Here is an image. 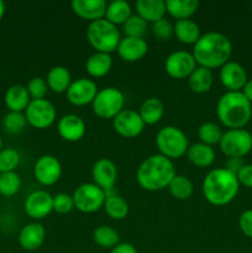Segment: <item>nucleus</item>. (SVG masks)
Wrapping results in <instances>:
<instances>
[{
	"label": "nucleus",
	"instance_id": "obj_21",
	"mask_svg": "<svg viewBox=\"0 0 252 253\" xmlns=\"http://www.w3.org/2000/svg\"><path fill=\"white\" fill-rule=\"evenodd\" d=\"M19 244L26 251H36L43 245L46 240V229L40 222L27 224L20 230Z\"/></svg>",
	"mask_w": 252,
	"mask_h": 253
},
{
	"label": "nucleus",
	"instance_id": "obj_42",
	"mask_svg": "<svg viewBox=\"0 0 252 253\" xmlns=\"http://www.w3.org/2000/svg\"><path fill=\"white\" fill-rule=\"evenodd\" d=\"M74 209L73 197L67 193H58L53 197V210L58 214H68Z\"/></svg>",
	"mask_w": 252,
	"mask_h": 253
},
{
	"label": "nucleus",
	"instance_id": "obj_24",
	"mask_svg": "<svg viewBox=\"0 0 252 253\" xmlns=\"http://www.w3.org/2000/svg\"><path fill=\"white\" fill-rule=\"evenodd\" d=\"M47 85L49 90L56 94L67 93L72 84V77L68 69L64 66H54L47 74Z\"/></svg>",
	"mask_w": 252,
	"mask_h": 253
},
{
	"label": "nucleus",
	"instance_id": "obj_1",
	"mask_svg": "<svg viewBox=\"0 0 252 253\" xmlns=\"http://www.w3.org/2000/svg\"><path fill=\"white\" fill-rule=\"evenodd\" d=\"M192 54L200 67L210 71L221 68L231 58L232 43L229 37L221 32H205L193 46Z\"/></svg>",
	"mask_w": 252,
	"mask_h": 253
},
{
	"label": "nucleus",
	"instance_id": "obj_39",
	"mask_svg": "<svg viewBox=\"0 0 252 253\" xmlns=\"http://www.w3.org/2000/svg\"><path fill=\"white\" fill-rule=\"evenodd\" d=\"M20 165V153L15 148H2L0 152V174L15 172Z\"/></svg>",
	"mask_w": 252,
	"mask_h": 253
},
{
	"label": "nucleus",
	"instance_id": "obj_30",
	"mask_svg": "<svg viewBox=\"0 0 252 253\" xmlns=\"http://www.w3.org/2000/svg\"><path fill=\"white\" fill-rule=\"evenodd\" d=\"M113 67V58L109 53L95 52L86 59L85 68L89 76L94 78H101L110 72Z\"/></svg>",
	"mask_w": 252,
	"mask_h": 253
},
{
	"label": "nucleus",
	"instance_id": "obj_41",
	"mask_svg": "<svg viewBox=\"0 0 252 253\" xmlns=\"http://www.w3.org/2000/svg\"><path fill=\"white\" fill-rule=\"evenodd\" d=\"M152 32L157 39L162 40V41H167L174 35V24H172L169 20L163 17V19L153 22Z\"/></svg>",
	"mask_w": 252,
	"mask_h": 253
},
{
	"label": "nucleus",
	"instance_id": "obj_22",
	"mask_svg": "<svg viewBox=\"0 0 252 253\" xmlns=\"http://www.w3.org/2000/svg\"><path fill=\"white\" fill-rule=\"evenodd\" d=\"M135 7L138 16H141L146 22H151V24L163 19L166 12H167L166 1H163V0H137Z\"/></svg>",
	"mask_w": 252,
	"mask_h": 253
},
{
	"label": "nucleus",
	"instance_id": "obj_19",
	"mask_svg": "<svg viewBox=\"0 0 252 253\" xmlns=\"http://www.w3.org/2000/svg\"><path fill=\"white\" fill-rule=\"evenodd\" d=\"M148 44L141 37H121L116 48L119 57L125 62H137L147 54Z\"/></svg>",
	"mask_w": 252,
	"mask_h": 253
},
{
	"label": "nucleus",
	"instance_id": "obj_12",
	"mask_svg": "<svg viewBox=\"0 0 252 253\" xmlns=\"http://www.w3.org/2000/svg\"><path fill=\"white\" fill-rule=\"evenodd\" d=\"M35 179L44 187L56 184L62 175V165L57 157L52 155H43L35 162Z\"/></svg>",
	"mask_w": 252,
	"mask_h": 253
},
{
	"label": "nucleus",
	"instance_id": "obj_13",
	"mask_svg": "<svg viewBox=\"0 0 252 253\" xmlns=\"http://www.w3.org/2000/svg\"><path fill=\"white\" fill-rule=\"evenodd\" d=\"M197 67L194 57L188 51L172 52L165 62V69L167 74L175 79L188 78Z\"/></svg>",
	"mask_w": 252,
	"mask_h": 253
},
{
	"label": "nucleus",
	"instance_id": "obj_17",
	"mask_svg": "<svg viewBox=\"0 0 252 253\" xmlns=\"http://www.w3.org/2000/svg\"><path fill=\"white\" fill-rule=\"evenodd\" d=\"M220 82L227 91H241L247 82V73L241 64L229 61L220 68Z\"/></svg>",
	"mask_w": 252,
	"mask_h": 253
},
{
	"label": "nucleus",
	"instance_id": "obj_25",
	"mask_svg": "<svg viewBox=\"0 0 252 253\" xmlns=\"http://www.w3.org/2000/svg\"><path fill=\"white\" fill-rule=\"evenodd\" d=\"M187 157L194 166L200 168L209 167L214 163L216 153L211 146H208L205 143L198 142L194 145H190L187 151Z\"/></svg>",
	"mask_w": 252,
	"mask_h": 253
},
{
	"label": "nucleus",
	"instance_id": "obj_26",
	"mask_svg": "<svg viewBox=\"0 0 252 253\" xmlns=\"http://www.w3.org/2000/svg\"><path fill=\"white\" fill-rule=\"evenodd\" d=\"M214 84V76L210 69L198 66L188 77V85L195 94H204L211 89Z\"/></svg>",
	"mask_w": 252,
	"mask_h": 253
},
{
	"label": "nucleus",
	"instance_id": "obj_45",
	"mask_svg": "<svg viewBox=\"0 0 252 253\" xmlns=\"http://www.w3.org/2000/svg\"><path fill=\"white\" fill-rule=\"evenodd\" d=\"M245 163L242 162V158H229L226 162V166H225V169L230 170L234 174H237L239 170L244 167Z\"/></svg>",
	"mask_w": 252,
	"mask_h": 253
},
{
	"label": "nucleus",
	"instance_id": "obj_33",
	"mask_svg": "<svg viewBox=\"0 0 252 253\" xmlns=\"http://www.w3.org/2000/svg\"><path fill=\"white\" fill-rule=\"evenodd\" d=\"M93 240L98 246L103 247V249L113 250L114 247L120 244V236H119L118 231L106 225H101L94 230Z\"/></svg>",
	"mask_w": 252,
	"mask_h": 253
},
{
	"label": "nucleus",
	"instance_id": "obj_3",
	"mask_svg": "<svg viewBox=\"0 0 252 253\" xmlns=\"http://www.w3.org/2000/svg\"><path fill=\"white\" fill-rule=\"evenodd\" d=\"M240 184L236 174L225 168L212 169L205 175L202 183V190L208 203L215 207H222L236 198Z\"/></svg>",
	"mask_w": 252,
	"mask_h": 253
},
{
	"label": "nucleus",
	"instance_id": "obj_29",
	"mask_svg": "<svg viewBox=\"0 0 252 253\" xmlns=\"http://www.w3.org/2000/svg\"><path fill=\"white\" fill-rule=\"evenodd\" d=\"M174 35L180 43L193 44V46L197 43V41L202 36L198 24L190 19L175 21Z\"/></svg>",
	"mask_w": 252,
	"mask_h": 253
},
{
	"label": "nucleus",
	"instance_id": "obj_28",
	"mask_svg": "<svg viewBox=\"0 0 252 253\" xmlns=\"http://www.w3.org/2000/svg\"><path fill=\"white\" fill-rule=\"evenodd\" d=\"M199 7L198 0H167L166 10L177 21L190 19Z\"/></svg>",
	"mask_w": 252,
	"mask_h": 253
},
{
	"label": "nucleus",
	"instance_id": "obj_18",
	"mask_svg": "<svg viewBox=\"0 0 252 253\" xmlns=\"http://www.w3.org/2000/svg\"><path fill=\"white\" fill-rule=\"evenodd\" d=\"M57 131L64 141L77 142L85 135L86 125L81 116L76 114H67L58 120Z\"/></svg>",
	"mask_w": 252,
	"mask_h": 253
},
{
	"label": "nucleus",
	"instance_id": "obj_4",
	"mask_svg": "<svg viewBox=\"0 0 252 253\" xmlns=\"http://www.w3.org/2000/svg\"><path fill=\"white\" fill-rule=\"evenodd\" d=\"M220 123L229 130L244 128L252 116V104L241 91H226L220 96L216 105Z\"/></svg>",
	"mask_w": 252,
	"mask_h": 253
},
{
	"label": "nucleus",
	"instance_id": "obj_47",
	"mask_svg": "<svg viewBox=\"0 0 252 253\" xmlns=\"http://www.w3.org/2000/svg\"><path fill=\"white\" fill-rule=\"evenodd\" d=\"M241 93L244 94L245 98L252 104V79H247L246 84H245L244 89L241 90Z\"/></svg>",
	"mask_w": 252,
	"mask_h": 253
},
{
	"label": "nucleus",
	"instance_id": "obj_6",
	"mask_svg": "<svg viewBox=\"0 0 252 253\" xmlns=\"http://www.w3.org/2000/svg\"><path fill=\"white\" fill-rule=\"evenodd\" d=\"M155 141L160 155L172 161L187 155V151L189 148L187 135L175 126L169 125L161 128L156 135Z\"/></svg>",
	"mask_w": 252,
	"mask_h": 253
},
{
	"label": "nucleus",
	"instance_id": "obj_38",
	"mask_svg": "<svg viewBox=\"0 0 252 253\" xmlns=\"http://www.w3.org/2000/svg\"><path fill=\"white\" fill-rule=\"evenodd\" d=\"M123 26L124 34H125V36L128 37H141V39H143L148 31V22H146L137 14L131 15L130 19Z\"/></svg>",
	"mask_w": 252,
	"mask_h": 253
},
{
	"label": "nucleus",
	"instance_id": "obj_46",
	"mask_svg": "<svg viewBox=\"0 0 252 253\" xmlns=\"http://www.w3.org/2000/svg\"><path fill=\"white\" fill-rule=\"evenodd\" d=\"M110 253H138V251L130 242H120L118 246L110 250Z\"/></svg>",
	"mask_w": 252,
	"mask_h": 253
},
{
	"label": "nucleus",
	"instance_id": "obj_34",
	"mask_svg": "<svg viewBox=\"0 0 252 253\" xmlns=\"http://www.w3.org/2000/svg\"><path fill=\"white\" fill-rule=\"evenodd\" d=\"M170 195L177 200H187L194 192L192 180L185 175H175L168 185Z\"/></svg>",
	"mask_w": 252,
	"mask_h": 253
},
{
	"label": "nucleus",
	"instance_id": "obj_43",
	"mask_svg": "<svg viewBox=\"0 0 252 253\" xmlns=\"http://www.w3.org/2000/svg\"><path fill=\"white\" fill-rule=\"evenodd\" d=\"M240 230L245 236L252 239V209L245 210L239 219Z\"/></svg>",
	"mask_w": 252,
	"mask_h": 253
},
{
	"label": "nucleus",
	"instance_id": "obj_32",
	"mask_svg": "<svg viewBox=\"0 0 252 253\" xmlns=\"http://www.w3.org/2000/svg\"><path fill=\"white\" fill-rule=\"evenodd\" d=\"M104 210L110 219L120 221L127 217L130 207L128 203L120 195H106L105 203H104Z\"/></svg>",
	"mask_w": 252,
	"mask_h": 253
},
{
	"label": "nucleus",
	"instance_id": "obj_35",
	"mask_svg": "<svg viewBox=\"0 0 252 253\" xmlns=\"http://www.w3.org/2000/svg\"><path fill=\"white\" fill-rule=\"evenodd\" d=\"M222 130L217 124L211 123V121H207V123L202 124L198 128V137H199L200 142L205 143L208 146H214L220 142L222 137Z\"/></svg>",
	"mask_w": 252,
	"mask_h": 253
},
{
	"label": "nucleus",
	"instance_id": "obj_40",
	"mask_svg": "<svg viewBox=\"0 0 252 253\" xmlns=\"http://www.w3.org/2000/svg\"><path fill=\"white\" fill-rule=\"evenodd\" d=\"M29 95L31 100H40V99L46 98L47 93H48V85H47L46 79L42 77H34L30 79L26 86Z\"/></svg>",
	"mask_w": 252,
	"mask_h": 253
},
{
	"label": "nucleus",
	"instance_id": "obj_16",
	"mask_svg": "<svg viewBox=\"0 0 252 253\" xmlns=\"http://www.w3.org/2000/svg\"><path fill=\"white\" fill-rule=\"evenodd\" d=\"M91 177L94 184L100 187L104 192H108L114 188L118 178V168L115 163L109 158H99L91 168Z\"/></svg>",
	"mask_w": 252,
	"mask_h": 253
},
{
	"label": "nucleus",
	"instance_id": "obj_9",
	"mask_svg": "<svg viewBox=\"0 0 252 253\" xmlns=\"http://www.w3.org/2000/svg\"><path fill=\"white\" fill-rule=\"evenodd\" d=\"M220 150L229 158H242L251 152L252 135L244 128L227 130L219 142Z\"/></svg>",
	"mask_w": 252,
	"mask_h": 253
},
{
	"label": "nucleus",
	"instance_id": "obj_5",
	"mask_svg": "<svg viewBox=\"0 0 252 253\" xmlns=\"http://www.w3.org/2000/svg\"><path fill=\"white\" fill-rule=\"evenodd\" d=\"M86 40L95 52L110 54L118 48L121 36L118 26L108 20L101 19L89 24L86 29Z\"/></svg>",
	"mask_w": 252,
	"mask_h": 253
},
{
	"label": "nucleus",
	"instance_id": "obj_31",
	"mask_svg": "<svg viewBox=\"0 0 252 253\" xmlns=\"http://www.w3.org/2000/svg\"><path fill=\"white\" fill-rule=\"evenodd\" d=\"M131 15H132V9H131V5L127 1H125V0H114V1L109 2L108 6H106L104 19L118 26V25L125 24L130 19Z\"/></svg>",
	"mask_w": 252,
	"mask_h": 253
},
{
	"label": "nucleus",
	"instance_id": "obj_23",
	"mask_svg": "<svg viewBox=\"0 0 252 253\" xmlns=\"http://www.w3.org/2000/svg\"><path fill=\"white\" fill-rule=\"evenodd\" d=\"M5 105L7 106L10 111H15V113H25L26 108L29 106L31 98L29 95L26 86L16 85L10 86L5 93Z\"/></svg>",
	"mask_w": 252,
	"mask_h": 253
},
{
	"label": "nucleus",
	"instance_id": "obj_7",
	"mask_svg": "<svg viewBox=\"0 0 252 253\" xmlns=\"http://www.w3.org/2000/svg\"><path fill=\"white\" fill-rule=\"evenodd\" d=\"M124 105H125V96L123 91L113 86L99 90L91 103L94 114L98 118L111 119V120L124 110Z\"/></svg>",
	"mask_w": 252,
	"mask_h": 253
},
{
	"label": "nucleus",
	"instance_id": "obj_15",
	"mask_svg": "<svg viewBox=\"0 0 252 253\" xmlns=\"http://www.w3.org/2000/svg\"><path fill=\"white\" fill-rule=\"evenodd\" d=\"M99 89L93 79L78 78L67 90V99L74 106H85L94 101Z\"/></svg>",
	"mask_w": 252,
	"mask_h": 253
},
{
	"label": "nucleus",
	"instance_id": "obj_10",
	"mask_svg": "<svg viewBox=\"0 0 252 253\" xmlns=\"http://www.w3.org/2000/svg\"><path fill=\"white\" fill-rule=\"evenodd\" d=\"M24 114L26 116L27 124L31 125L32 127L40 128V130H43V128L53 125L57 119L56 108L47 99L31 100Z\"/></svg>",
	"mask_w": 252,
	"mask_h": 253
},
{
	"label": "nucleus",
	"instance_id": "obj_14",
	"mask_svg": "<svg viewBox=\"0 0 252 253\" xmlns=\"http://www.w3.org/2000/svg\"><path fill=\"white\" fill-rule=\"evenodd\" d=\"M24 210L32 220L44 219L53 211V197L46 190H35L27 195L24 203Z\"/></svg>",
	"mask_w": 252,
	"mask_h": 253
},
{
	"label": "nucleus",
	"instance_id": "obj_27",
	"mask_svg": "<svg viewBox=\"0 0 252 253\" xmlns=\"http://www.w3.org/2000/svg\"><path fill=\"white\" fill-rule=\"evenodd\" d=\"M138 114L145 125H155L158 121H161V119L165 115V105L161 99L151 96L141 104Z\"/></svg>",
	"mask_w": 252,
	"mask_h": 253
},
{
	"label": "nucleus",
	"instance_id": "obj_11",
	"mask_svg": "<svg viewBox=\"0 0 252 253\" xmlns=\"http://www.w3.org/2000/svg\"><path fill=\"white\" fill-rule=\"evenodd\" d=\"M145 123L140 114L131 109H124L113 119V127L118 135L125 138H135L145 130Z\"/></svg>",
	"mask_w": 252,
	"mask_h": 253
},
{
	"label": "nucleus",
	"instance_id": "obj_49",
	"mask_svg": "<svg viewBox=\"0 0 252 253\" xmlns=\"http://www.w3.org/2000/svg\"><path fill=\"white\" fill-rule=\"evenodd\" d=\"M1 150H2V138L1 136H0V152H1Z\"/></svg>",
	"mask_w": 252,
	"mask_h": 253
},
{
	"label": "nucleus",
	"instance_id": "obj_20",
	"mask_svg": "<svg viewBox=\"0 0 252 253\" xmlns=\"http://www.w3.org/2000/svg\"><path fill=\"white\" fill-rule=\"evenodd\" d=\"M105 0H73L71 2L72 11L78 17L93 22L105 17Z\"/></svg>",
	"mask_w": 252,
	"mask_h": 253
},
{
	"label": "nucleus",
	"instance_id": "obj_2",
	"mask_svg": "<svg viewBox=\"0 0 252 253\" xmlns=\"http://www.w3.org/2000/svg\"><path fill=\"white\" fill-rule=\"evenodd\" d=\"M177 175L172 160L160 155H151L141 162L136 172L138 185L147 192H158L168 188Z\"/></svg>",
	"mask_w": 252,
	"mask_h": 253
},
{
	"label": "nucleus",
	"instance_id": "obj_8",
	"mask_svg": "<svg viewBox=\"0 0 252 253\" xmlns=\"http://www.w3.org/2000/svg\"><path fill=\"white\" fill-rule=\"evenodd\" d=\"M74 208L84 214H91L104 207L106 193L94 183H83L73 192Z\"/></svg>",
	"mask_w": 252,
	"mask_h": 253
},
{
	"label": "nucleus",
	"instance_id": "obj_37",
	"mask_svg": "<svg viewBox=\"0 0 252 253\" xmlns=\"http://www.w3.org/2000/svg\"><path fill=\"white\" fill-rule=\"evenodd\" d=\"M21 188V178L16 172H9L0 174V194L2 197L11 198Z\"/></svg>",
	"mask_w": 252,
	"mask_h": 253
},
{
	"label": "nucleus",
	"instance_id": "obj_36",
	"mask_svg": "<svg viewBox=\"0 0 252 253\" xmlns=\"http://www.w3.org/2000/svg\"><path fill=\"white\" fill-rule=\"evenodd\" d=\"M27 120L24 113L9 111L2 119V127L9 135H19L25 130Z\"/></svg>",
	"mask_w": 252,
	"mask_h": 253
},
{
	"label": "nucleus",
	"instance_id": "obj_44",
	"mask_svg": "<svg viewBox=\"0 0 252 253\" xmlns=\"http://www.w3.org/2000/svg\"><path fill=\"white\" fill-rule=\"evenodd\" d=\"M239 184L252 189V165H244V167L236 174Z\"/></svg>",
	"mask_w": 252,
	"mask_h": 253
},
{
	"label": "nucleus",
	"instance_id": "obj_48",
	"mask_svg": "<svg viewBox=\"0 0 252 253\" xmlns=\"http://www.w3.org/2000/svg\"><path fill=\"white\" fill-rule=\"evenodd\" d=\"M5 11H6V5H5V2L2 1V0H0V21H1L2 17H4Z\"/></svg>",
	"mask_w": 252,
	"mask_h": 253
}]
</instances>
